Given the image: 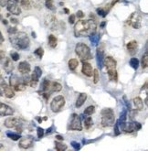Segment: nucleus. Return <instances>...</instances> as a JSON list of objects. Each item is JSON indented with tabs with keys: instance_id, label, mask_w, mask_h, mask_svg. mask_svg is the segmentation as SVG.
<instances>
[{
	"instance_id": "nucleus-15",
	"label": "nucleus",
	"mask_w": 148,
	"mask_h": 151,
	"mask_svg": "<svg viewBox=\"0 0 148 151\" xmlns=\"http://www.w3.org/2000/svg\"><path fill=\"white\" fill-rule=\"evenodd\" d=\"M81 72L82 73L87 77H91L92 73H93V70H92L91 65L87 62L86 60H83V64H82V68H81Z\"/></svg>"
},
{
	"instance_id": "nucleus-5",
	"label": "nucleus",
	"mask_w": 148,
	"mask_h": 151,
	"mask_svg": "<svg viewBox=\"0 0 148 151\" xmlns=\"http://www.w3.org/2000/svg\"><path fill=\"white\" fill-rule=\"evenodd\" d=\"M127 23L133 28V29L139 30L141 29L142 25H143V17L139 13L133 12L131 14L130 17H129Z\"/></svg>"
},
{
	"instance_id": "nucleus-50",
	"label": "nucleus",
	"mask_w": 148,
	"mask_h": 151,
	"mask_svg": "<svg viewBox=\"0 0 148 151\" xmlns=\"http://www.w3.org/2000/svg\"><path fill=\"white\" fill-rule=\"evenodd\" d=\"M7 0H0V7H6L7 6Z\"/></svg>"
},
{
	"instance_id": "nucleus-47",
	"label": "nucleus",
	"mask_w": 148,
	"mask_h": 151,
	"mask_svg": "<svg viewBox=\"0 0 148 151\" xmlns=\"http://www.w3.org/2000/svg\"><path fill=\"white\" fill-rule=\"evenodd\" d=\"M136 115H137V111H136V110L131 111V113H130V118H131V119H133V117H135Z\"/></svg>"
},
{
	"instance_id": "nucleus-19",
	"label": "nucleus",
	"mask_w": 148,
	"mask_h": 151,
	"mask_svg": "<svg viewBox=\"0 0 148 151\" xmlns=\"http://www.w3.org/2000/svg\"><path fill=\"white\" fill-rule=\"evenodd\" d=\"M87 100V94L84 93H81L80 95H79L78 99H77V101H76V107L77 108H80L83 105V103H85V101Z\"/></svg>"
},
{
	"instance_id": "nucleus-18",
	"label": "nucleus",
	"mask_w": 148,
	"mask_h": 151,
	"mask_svg": "<svg viewBox=\"0 0 148 151\" xmlns=\"http://www.w3.org/2000/svg\"><path fill=\"white\" fill-rule=\"evenodd\" d=\"M3 65H4V70H6L7 73L11 72L12 70H14V64L12 62V60L10 59H8V58L6 59V60H5V62L3 63Z\"/></svg>"
},
{
	"instance_id": "nucleus-44",
	"label": "nucleus",
	"mask_w": 148,
	"mask_h": 151,
	"mask_svg": "<svg viewBox=\"0 0 148 151\" xmlns=\"http://www.w3.org/2000/svg\"><path fill=\"white\" fill-rule=\"evenodd\" d=\"M75 19H76V16L75 15H71L70 17H69V23L70 24H73V23H75Z\"/></svg>"
},
{
	"instance_id": "nucleus-55",
	"label": "nucleus",
	"mask_w": 148,
	"mask_h": 151,
	"mask_svg": "<svg viewBox=\"0 0 148 151\" xmlns=\"http://www.w3.org/2000/svg\"><path fill=\"white\" fill-rule=\"evenodd\" d=\"M64 11H65L66 14H69V13H70V10H69L68 8H64Z\"/></svg>"
},
{
	"instance_id": "nucleus-9",
	"label": "nucleus",
	"mask_w": 148,
	"mask_h": 151,
	"mask_svg": "<svg viewBox=\"0 0 148 151\" xmlns=\"http://www.w3.org/2000/svg\"><path fill=\"white\" fill-rule=\"evenodd\" d=\"M41 75H42V70L39 67H35L34 69V72L32 73V75L30 76V81H29V85L31 87H36L38 85V83H39V79L41 77Z\"/></svg>"
},
{
	"instance_id": "nucleus-14",
	"label": "nucleus",
	"mask_w": 148,
	"mask_h": 151,
	"mask_svg": "<svg viewBox=\"0 0 148 151\" xmlns=\"http://www.w3.org/2000/svg\"><path fill=\"white\" fill-rule=\"evenodd\" d=\"M33 145H34V140H33V138H22L19 141V144H18L19 148H24V149H27V148H29L31 147H33Z\"/></svg>"
},
{
	"instance_id": "nucleus-56",
	"label": "nucleus",
	"mask_w": 148,
	"mask_h": 151,
	"mask_svg": "<svg viewBox=\"0 0 148 151\" xmlns=\"http://www.w3.org/2000/svg\"><path fill=\"white\" fill-rule=\"evenodd\" d=\"M37 120H38L39 123H41V122H42V119H41L40 117H37Z\"/></svg>"
},
{
	"instance_id": "nucleus-48",
	"label": "nucleus",
	"mask_w": 148,
	"mask_h": 151,
	"mask_svg": "<svg viewBox=\"0 0 148 151\" xmlns=\"http://www.w3.org/2000/svg\"><path fill=\"white\" fill-rule=\"evenodd\" d=\"M141 127H142V125H140V123H138V122H135V130L141 129Z\"/></svg>"
},
{
	"instance_id": "nucleus-59",
	"label": "nucleus",
	"mask_w": 148,
	"mask_h": 151,
	"mask_svg": "<svg viewBox=\"0 0 148 151\" xmlns=\"http://www.w3.org/2000/svg\"><path fill=\"white\" fill-rule=\"evenodd\" d=\"M3 148V144H0V148Z\"/></svg>"
},
{
	"instance_id": "nucleus-40",
	"label": "nucleus",
	"mask_w": 148,
	"mask_h": 151,
	"mask_svg": "<svg viewBox=\"0 0 148 151\" xmlns=\"http://www.w3.org/2000/svg\"><path fill=\"white\" fill-rule=\"evenodd\" d=\"M7 57H6V53H5L4 50H0V64H3L6 60Z\"/></svg>"
},
{
	"instance_id": "nucleus-43",
	"label": "nucleus",
	"mask_w": 148,
	"mask_h": 151,
	"mask_svg": "<svg viewBox=\"0 0 148 151\" xmlns=\"http://www.w3.org/2000/svg\"><path fill=\"white\" fill-rule=\"evenodd\" d=\"M114 132H115V135H119L120 134V131H119V122L114 123Z\"/></svg>"
},
{
	"instance_id": "nucleus-29",
	"label": "nucleus",
	"mask_w": 148,
	"mask_h": 151,
	"mask_svg": "<svg viewBox=\"0 0 148 151\" xmlns=\"http://www.w3.org/2000/svg\"><path fill=\"white\" fill-rule=\"evenodd\" d=\"M45 6H46V7L49 8V10H51V11H55V10H56V7H55L53 0H46Z\"/></svg>"
},
{
	"instance_id": "nucleus-52",
	"label": "nucleus",
	"mask_w": 148,
	"mask_h": 151,
	"mask_svg": "<svg viewBox=\"0 0 148 151\" xmlns=\"http://www.w3.org/2000/svg\"><path fill=\"white\" fill-rule=\"evenodd\" d=\"M10 22L12 23V24H17V23H18V21H17V18H14V17L11 18V19H10Z\"/></svg>"
},
{
	"instance_id": "nucleus-25",
	"label": "nucleus",
	"mask_w": 148,
	"mask_h": 151,
	"mask_svg": "<svg viewBox=\"0 0 148 151\" xmlns=\"http://www.w3.org/2000/svg\"><path fill=\"white\" fill-rule=\"evenodd\" d=\"M50 84H51V83L49 80L45 79L42 82V83H41V90H42V92H49V90L50 89ZM42 92H39V93H42Z\"/></svg>"
},
{
	"instance_id": "nucleus-60",
	"label": "nucleus",
	"mask_w": 148,
	"mask_h": 151,
	"mask_svg": "<svg viewBox=\"0 0 148 151\" xmlns=\"http://www.w3.org/2000/svg\"><path fill=\"white\" fill-rule=\"evenodd\" d=\"M2 43H3V41H2V40H0V45H1V44H2Z\"/></svg>"
},
{
	"instance_id": "nucleus-46",
	"label": "nucleus",
	"mask_w": 148,
	"mask_h": 151,
	"mask_svg": "<svg viewBox=\"0 0 148 151\" xmlns=\"http://www.w3.org/2000/svg\"><path fill=\"white\" fill-rule=\"evenodd\" d=\"M76 17H78V18H82L83 17H84V14H83V12L81 10H79L76 14Z\"/></svg>"
},
{
	"instance_id": "nucleus-49",
	"label": "nucleus",
	"mask_w": 148,
	"mask_h": 151,
	"mask_svg": "<svg viewBox=\"0 0 148 151\" xmlns=\"http://www.w3.org/2000/svg\"><path fill=\"white\" fill-rule=\"evenodd\" d=\"M32 3L34 4L35 7H39L40 6V0H32Z\"/></svg>"
},
{
	"instance_id": "nucleus-24",
	"label": "nucleus",
	"mask_w": 148,
	"mask_h": 151,
	"mask_svg": "<svg viewBox=\"0 0 148 151\" xmlns=\"http://www.w3.org/2000/svg\"><path fill=\"white\" fill-rule=\"evenodd\" d=\"M135 130V123H125V125L123 128V131L126 133H132Z\"/></svg>"
},
{
	"instance_id": "nucleus-34",
	"label": "nucleus",
	"mask_w": 148,
	"mask_h": 151,
	"mask_svg": "<svg viewBox=\"0 0 148 151\" xmlns=\"http://www.w3.org/2000/svg\"><path fill=\"white\" fill-rule=\"evenodd\" d=\"M95 112V107L93 105H90L88 106L86 109L84 110V115H91L92 114H94Z\"/></svg>"
},
{
	"instance_id": "nucleus-54",
	"label": "nucleus",
	"mask_w": 148,
	"mask_h": 151,
	"mask_svg": "<svg viewBox=\"0 0 148 151\" xmlns=\"http://www.w3.org/2000/svg\"><path fill=\"white\" fill-rule=\"evenodd\" d=\"M0 40H1L3 42H4V40H5V39H4V37H3V35H2V33H1V31H0Z\"/></svg>"
},
{
	"instance_id": "nucleus-12",
	"label": "nucleus",
	"mask_w": 148,
	"mask_h": 151,
	"mask_svg": "<svg viewBox=\"0 0 148 151\" xmlns=\"http://www.w3.org/2000/svg\"><path fill=\"white\" fill-rule=\"evenodd\" d=\"M13 114H14V110L12 107L0 102V115L7 116V115H12Z\"/></svg>"
},
{
	"instance_id": "nucleus-2",
	"label": "nucleus",
	"mask_w": 148,
	"mask_h": 151,
	"mask_svg": "<svg viewBox=\"0 0 148 151\" xmlns=\"http://www.w3.org/2000/svg\"><path fill=\"white\" fill-rule=\"evenodd\" d=\"M9 41L11 45L17 50H27L30 45L29 38L25 32H16L9 35Z\"/></svg>"
},
{
	"instance_id": "nucleus-7",
	"label": "nucleus",
	"mask_w": 148,
	"mask_h": 151,
	"mask_svg": "<svg viewBox=\"0 0 148 151\" xmlns=\"http://www.w3.org/2000/svg\"><path fill=\"white\" fill-rule=\"evenodd\" d=\"M44 22L46 27L50 30H57L59 29V21L57 19V17L54 15H52V14L46 15Z\"/></svg>"
},
{
	"instance_id": "nucleus-28",
	"label": "nucleus",
	"mask_w": 148,
	"mask_h": 151,
	"mask_svg": "<svg viewBox=\"0 0 148 151\" xmlns=\"http://www.w3.org/2000/svg\"><path fill=\"white\" fill-rule=\"evenodd\" d=\"M13 88H14V90L17 91V92H22V91H25L26 90L27 84H25L23 82H21V83H17L16 85H14Z\"/></svg>"
},
{
	"instance_id": "nucleus-22",
	"label": "nucleus",
	"mask_w": 148,
	"mask_h": 151,
	"mask_svg": "<svg viewBox=\"0 0 148 151\" xmlns=\"http://www.w3.org/2000/svg\"><path fill=\"white\" fill-rule=\"evenodd\" d=\"M133 103L136 107L137 110H143L144 109V102L140 97H135L133 99Z\"/></svg>"
},
{
	"instance_id": "nucleus-4",
	"label": "nucleus",
	"mask_w": 148,
	"mask_h": 151,
	"mask_svg": "<svg viewBox=\"0 0 148 151\" xmlns=\"http://www.w3.org/2000/svg\"><path fill=\"white\" fill-rule=\"evenodd\" d=\"M75 52L82 60H89L92 58L91 49L84 43H78L75 47Z\"/></svg>"
},
{
	"instance_id": "nucleus-11",
	"label": "nucleus",
	"mask_w": 148,
	"mask_h": 151,
	"mask_svg": "<svg viewBox=\"0 0 148 151\" xmlns=\"http://www.w3.org/2000/svg\"><path fill=\"white\" fill-rule=\"evenodd\" d=\"M4 125L7 128H15V127L21 125V122L18 118L16 117H8L4 122Z\"/></svg>"
},
{
	"instance_id": "nucleus-6",
	"label": "nucleus",
	"mask_w": 148,
	"mask_h": 151,
	"mask_svg": "<svg viewBox=\"0 0 148 151\" xmlns=\"http://www.w3.org/2000/svg\"><path fill=\"white\" fill-rule=\"evenodd\" d=\"M65 98L62 95H58L53 98V100L50 103V109L53 113H59L62 110V108L65 105Z\"/></svg>"
},
{
	"instance_id": "nucleus-13",
	"label": "nucleus",
	"mask_w": 148,
	"mask_h": 151,
	"mask_svg": "<svg viewBox=\"0 0 148 151\" xmlns=\"http://www.w3.org/2000/svg\"><path fill=\"white\" fill-rule=\"evenodd\" d=\"M103 64L107 68V70H114L116 69L117 61L111 56H106L105 58H103Z\"/></svg>"
},
{
	"instance_id": "nucleus-45",
	"label": "nucleus",
	"mask_w": 148,
	"mask_h": 151,
	"mask_svg": "<svg viewBox=\"0 0 148 151\" xmlns=\"http://www.w3.org/2000/svg\"><path fill=\"white\" fill-rule=\"evenodd\" d=\"M71 146H72V147L75 148V149H77V150L81 148L80 144H79L78 142H75V141H73V142H71Z\"/></svg>"
},
{
	"instance_id": "nucleus-57",
	"label": "nucleus",
	"mask_w": 148,
	"mask_h": 151,
	"mask_svg": "<svg viewBox=\"0 0 148 151\" xmlns=\"http://www.w3.org/2000/svg\"><path fill=\"white\" fill-rule=\"evenodd\" d=\"M3 24H4V25H7V21L6 19H4V20H3Z\"/></svg>"
},
{
	"instance_id": "nucleus-35",
	"label": "nucleus",
	"mask_w": 148,
	"mask_h": 151,
	"mask_svg": "<svg viewBox=\"0 0 148 151\" xmlns=\"http://www.w3.org/2000/svg\"><path fill=\"white\" fill-rule=\"evenodd\" d=\"M7 136H8L9 138L12 139V140H14V141H17V140H18V139H19V138H21L20 135H18V134H14V133H10V132H7Z\"/></svg>"
},
{
	"instance_id": "nucleus-1",
	"label": "nucleus",
	"mask_w": 148,
	"mask_h": 151,
	"mask_svg": "<svg viewBox=\"0 0 148 151\" xmlns=\"http://www.w3.org/2000/svg\"><path fill=\"white\" fill-rule=\"evenodd\" d=\"M97 25L91 19L79 20L74 26V34L76 37H91L96 33Z\"/></svg>"
},
{
	"instance_id": "nucleus-53",
	"label": "nucleus",
	"mask_w": 148,
	"mask_h": 151,
	"mask_svg": "<svg viewBox=\"0 0 148 151\" xmlns=\"http://www.w3.org/2000/svg\"><path fill=\"white\" fill-rule=\"evenodd\" d=\"M56 138L58 139V140H59V141H61V140H63V136H59V135H58V136H56Z\"/></svg>"
},
{
	"instance_id": "nucleus-37",
	"label": "nucleus",
	"mask_w": 148,
	"mask_h": 151,
	"mask_svg": "<svg viewBox=\"0 0 148 151\" xmlns=\"http://www.w3.org/2000/svg\"><path fill=\"white\" fill-rule=\"evenodd\" d=\"M92 75H93V83H98L99 80H100V75H99L98 70H93V73H92Z\"/></svg>"
},
{
	"instance_id": "nucleus-41",
	"label": "nucleus",
	"mask_w": 148,
	"mask_h": 151,
	"mask_svg": "<svg viewBox=\"0 0 148 151\" xmlns=\"http://www.w3.org/2000/svg\"><path fill=\"white\" fill-rule=\"evenodd\" d=\"M7 32H8V34H9V35L14 34V33L17 32V29L16 27H11V28H8Z\"/></svg>"
},
{
	"instance_id": "nucleus-17",
	"label": "nucleus",
	"mask_w": 148,
	"mask_h": 151,
	"mask_svg": "<svg viewBox=\"0 0 148 151\" xmlns=\"http://www.w3.org/2000/svg\"><path fill=\"white\" fill-rule=\"evenodd\" d=\"M127 50H128V52L130 53V55L135 56L138 51V42L136 40H132L130 42H128Z\"/></svg>"
},
{
	"instance_id": "nucleus-23",
	"label": "nucleus",
	"mask_w": 148,
	"mask_h": 151,
	"mask_svg": "<svg viewBox=\"0 0 148 151\" xmlns=\"http://www.w3.org/2000/svg\"><path fill=\"white\" fill-rule=\"evenodd\" d=\"M57 44H58V40L57 38L55 37L54 35H49V46L50 48H56L57 47Z\"/></svg>"
},
{
	"instance_id": "nucleus-26",
	"label": "nucleus",
	"mask_w": 148,
	"mask_h": 151,
	"mask_svg": "<svg viewBox=\"0 0 148 151\" xmlns=\"http://www.w3.org/2000/svg\"><path fill=\"white\" fill-rule=\"evenodd\" d=\"M50 89H51V92L59 93V92H61V91L62 86H61V83L54 82V83H52L51 84H50Z\"/></svg>"
},
{
	"instance_id": "nucleus-33",
	"label": "nucleus",
	"mask_w": 148,
	"mask_h": 151,
	"mask_svg": "<svg viewBox=\"0 0 148 151\" xmlns=\"http://www.w3.org/2000/svg\"><path fill=\"white\" fill-rule=\"evenodd\" d=\"M92 124H93V121H92V118L90 116L88 115V117H86L85 120H84V125H85V128H90V127L92 125Z\"/></svg>"
},
{
	"instance_id": "nucleus-58",
	"label": "nucleus",
	"mask_w": 148,
	"mask_h": 151,
	"mask_svg": "<svg viewBox=\"0 0 148 151\" xmlns=\"http://www.w3.org/2000/svg\"><path fill=\"white\" fill-rule=\"evenodd\" d=\"M104 25H105V22H103V23L101 24V27H103Z\"/></svg>"
},
{
	"instance_id": "nucleus-27",
	"label": "nucleus",
	"mask_w": 148,
	"mask_h": 151,
	"mask_svg": "<svg viewBox=\"0 0 148 151\" xmlns=\"http://www.w3.org/2000/svg\"><path fill=\"white\" fill-rule=\"evenodd\" d=\"M68 64H69V68H70L71 70H75L79 65V61L76 59H71L69 60Z\"/></svg>"
},
{
	"instance_id": "nucleus-30",
	"label": "nucleus",
	"mask_w": 148,
	"mask_h": 151,
	"mask_svg": "<svg viewBox=\"0 0 148 151\" xmlns=\"http://www.w3.org/2000/svg\"><path fill=\"white\" fill-rule=\"evenodd\" d=\"M55 147H56V149L58 151H64L68 148L66 144H63L61 142H55Z\"/></svg>"
},
{
	"instance_id": "nucleus-10",
	"label": "nucleus",
	"mask_w": 148,
	"mask_h": 151,
	"mask_svg": "<svg viewBox=\"0 0 148 151\" xmlns=\"http://www.w3.org/2000/svg\"><path fill=\"white\" fill-rule=\"evenodd\" d=\"M7 8L9 12L13 14V15L18 16L21 14V9L19 6L17 5V2H16L15 0H8L7 3Z\"/></svg>"
},
{
	"instance_id": "nucleus-61",
	"label": "nucleus",
	"mask_w": 148,
	"mask_h": 151,
	"mask_svg": "<svg viewBox=\"0 0 148 151\" xmlns=\"http://www.w3.org/2000/svg\"><path fill=\"white\" fill-rule=\"evenodd\" d=\"M2 19V16H1V14H0V20Z\"/></svg>"
},
{
	"instance_id": "nucleus-36",
	"label": "nucleus",
	"mask_w": 148,
	"mask_h": 151,
	"mask_svg": "<svg viewBox=\"0 0 148 151\" xmlns=\"http://www.w3.org/2000/svg\"><path fill=\"white\" fill-rule=\"evenodd\" d=\"M34 53H35L37 56H39V58H42L43 55H44V50H43V48H41V47H39V48H38V49H37V50L34 51Z\"/></svg>"
},
{
	"instance_id": "nucleus-21",
	"label": "nucleus",
	"mask_w": 148,
	"mask_h": 151,
	"mask_svg": "<svg viewBox=\"0 0 148 151\" xmlns=\"http://www.w3.org/2000/svg\"><path fill=\"white\" fill-rule=\"evenodd\" d=\"M108 76L109 79L113 82H117L118 80V73L116 72V69L114 70H108Z\"/></svg>"
},
{
	"instance_id": "nucleus-39",
	"label": "nucleus",
	"mask_w": 148,
	"mask_h": 151,
	"mask_svg": "<svg viewBox=\"0 0 148 151\" xmlns=\"http://www.w3.org/2000/svg\"><path fill=\"white\" fill-rule=\"evenodd\" d=\"M10 57H11L12 60H14V61H17L20 58L19 54H18L17 52H16V51H12V52L10 53Z\"/></svg>"
},
{
	"instance_id": "nucleus-38",
	"label": "nucleus",
	"mask_w": 148,
	"mask_h": 151,
	"mask_svg": "<svg viewBox=\"0 0 148 151\" xmlns=\"http://www.w3.org/2000/svg\"><path fill=\"white\" fill-rule=\"evenodd\" d=\"M97 13H98V15L101 16L103 17H105L106 15L108 14V11L105 10V9H103V8H98L97 9Z\"/></svg>"
},
{
	"instance_id": "nucleus-20",
	"label": "nucleus",
	"mask_w": 148,
	"mask_h": 151,
	"mask_svg": "<svg viewBox=\"0 0 148 151\" xmlns=\"http://www.w3.org/2000/svg\"><path fill=\"white\" fill-rule=\"evenodd\" d=\"M17 2L20 3V6L25 10H29L31 9V2L30 0H17Z\"/></svg>"
},
{
	"instance_id": "nucleus-31",
	"label": "nucleus",
	"mask_w": 148,
	"mask_h": 151,
	"mask_svg": "<svg viewBox=\"0 0 148 151\" xmlns=\"http://www.w3.org/2000/svg\"><path fill=\"white\" fill-rule=\"evenodd\" d=\"M130 65L132 68H133L135 70H137L138 67H139V60H138L137 58H132L130 60Z\"/></svg>"
},
{
	"instance_id": "nucleus-32",
	"label": "nucleus",
	"mask_w": 148,
	"mask_h": 151,
	"mask_svg": "<svg viewBox=\"0 0 148 151\" xmlns=\"http://www.w3.org/2000/svg\"><path fill=\"white\" fill-rule=\"evenodd\" d=\"M147 66H148V54L147 52H145L143 55V58H142V67L143 69H146Z\"/></svg>"
},
{
	"instance_id": "nucleus-16",
	"label": "nucleus",
	"mask_w": 148,
	"mask_h": 151,
	"mask_svg": "<svg viewBox=\"0 0 148 151\" xmlns=\"http://www.w3.org/2000/svg\"><path fill=\"white\" fill-rule=\"evenodd\" d=\"M18 72H19L21 74H27V73H29L31 67H30V64L27 62V61H21V62L18 64Z\"/></svg>"
},
{
	"instance_id": "nucleus-8",
	"label": "nucleus",
	"mask_w": 148,
	"mask_h": 151,
	"mask_svg": "<svg viewBox=\"0 0 148 151\" xmlns=\"http://www.w3.org/2000/svg\"><path fill=\"white\" fill-rule=\"evenodd\" d=\"M70 129L73 131H81L82 130V125H81V117L77 114H73L71 116V121L70 125Z\"/></svg>"
},
{
	"instance_id": "nucleus-42",
	"label": "nucleus",
	"mask_w": 148,
	"mask_h": 151,
	"mask_svg": "<svg viewBox=\"0 0 148 151\" xmlns=\"http://www.w3.org/2000/svg\"><path fill=\"white\" fill-rule=\"evenodd\" d=\"M37 132H38V138H41L44 135V130L41 128V127H38V129H37Z\"/></svg>"
},
{
	"instance_id": "nucleus-51",
	"label": "nucleus",
	"mask_w": 148,
	"mask_h": 151,
	"mask_svg": "<svg viewBox=\"0 0 148 151\" xmlns=\"http://www.w3.org/2000/svg\"><path fill=\"white\" fill-rule=\"evenodd\" d=\"M118 1H120V0H113V1H112V3H111V4L109 5V6H110L109 7H110V8H111V7H113L114 6V5L116 4Z\"/></svg>"
},
{
	"instance_id": "nucleus-3",
	"label": "nucleus",
	"mask_w": 148,
	"mask_h": 151,
	"mask_svg": "<svg viewBox=\"0 0 148 151\" xmlns=\"http://www.w3.org/2000/svg\"><path fill=\"white\" fill-rule=\"evenodd\" d=\"M115 115L114 112L111 108H104L101 110V125L104 127H109L114 125Z\"/></svg>"
}]
</instances>
